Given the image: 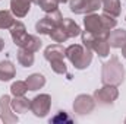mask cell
Here are the masks:
<instances>
[{"label":"cell","instance_id":"cell-1","mask_svg":"<svg viewBox=\"0 0 126 124\" xmlns=\"http://www.w3.org/2000/svg\"><path fill=\"white\" fill-rule=\"evenodd\" d=\"M117 25V21L116 18L107 15V13H103V15H98V13H88L84 19V26H85V31L97 35V37H109L110 31Z\"/></svg>","mask_w":126,"mask_h":124},{"label":"cell","instance_id":"cell-2","mask_svg":"<svg viewBox=\"0 0 126 124\" xmlns=\"http://www.w3.org/2000/svg\"><path fill=\"white\" fill-rule=\"evenodd\" d=\"M125 80V67L117 59V56H113L109 62L103 63L101 67V82L103 85H113L119 86Z\"/></svg>","mask_w":126,"mask_h":124},{"label":"cell","instance_id":"cell-3","mask_svg":"<svg viewBox=\"0 0 126 124\" xmlns=\"http://www.w3.org/2000/svg\"><path fill=\"white\" fill-rule=\"evenodd\" d=\"M64 57L73 64L75 69L84 70L93 62V50L79 44H72L64 50Z\"/></svg>","mask_w":126,"mask_h":124},{"label":"cell","instance_id":"cell-4","mask_svg":"<svg viewBox=\"0 0 126 124\" xmlns=\"http://www.w3.org/2000/svg\"><path fill=\"white\" fill-rule=\"evenodd\" d=\"M63 21V16L60 13V10H54V12H50L47 13L43 19H40L37 24H35V31L38 34H43V35H50V32L54 31L57 26H60Z\"/></svg>","mask_w":126,"mask_h":124},{"label":"cell","instance_id":"cell-5","mask_svg":"<svg viewBox=\"0 0 126 124\" xmlns=\"http://www.w3.org/2000/svg\"><path fill=\"white\" fill-rule=\"evenodd\" d=\"M51 107V96L48 93H40L37 96H34L31 99V105H30V111L35 117L43 118L48 114Z\"/></svg>","mask_w":126,"mask_h":124},{"label":"cell","instance_id":"cell-6","mask_svg":"<svg viewBox=\"0 0 126 124\" xmlns=\"http://www.w3.org/2000/svg\"><path fill=\"white\" fill-rule=\"evenodd\" d=\"M69 7L75 15H88L101 7V0H69Z\"/></svg>","mask_w":126,"mask_h":124},{"label":"cell","instance_id":"cell-7","mask_svg":"<svg viewBox=\"0 0 126 124\" xmlns=\"http://www.w3.org/2000/svg\"><path fill=\"white\" fill-rule=\"evenodd\" d=\"M93 96H94L95 102H98L101 105H110L117 99L119 89H117V86H113V85H103V88L97 89Z\"/></svg>","mask_w":126,"mask_h":124},{"label":"cell","instance_id":"cell-8","mask_svg":"<svg viewBox=\"0 0 126 124\" xmlns=\"http://www.w3.org/2000/svg\"><path fill=\"white\" fill-rule=\"evenodd\" d=\"M95 104L97 102H95L94 96L85 95V93L78 95L75 98V101H73V111L76 114H79V115H87V114H90V112L94 111Z\"/></svg>","mask_w":126,"mask_h":124},{"label":"cell","instance_id":"cell-9","mask_svg":"<svg viewBox=\"0 0 126 124\" xmlns=\"http://www.w3.org/2000/svg\"><path fill=\"white\" fill-rule=\"evenodd\" d=\"M10 96L9 95H1L0 96V118L4 124H15L18 123V115L13 112L10 107Z\"/></svg>","mask_w":126,"mask_h":124},{"label":"cell","instance_id":"cell-10","mask_svg":"<svg viewBox=\"0 0 126 124\" xmlns=\"http://www.w3.org/2000/svg\"><path fill=\"white\" fill-rule=\"evenodd\" d=\"M19 48H24V50H28V51H31V53H37L40 48H41V45H43V41L38 38V37H35V35H30L28 32L25 34V37L16 44Z\"/></svg>","mask_w":126,"mask_h":124},{"label":"cell","instance_id":"cell-11","mask_svg":"<svg viewBox=\"0 0 126 124\" xmlns=\"http://www.w3.org/2000/svg\"><path fill=\"white\" fill-rule=\"evenodd\" d=\"M90 50L95 51L100 57H107L109 53H110V45H109V41H107V37H97L94 35V39L90 45Z\"/></svg>","mask_w":126,"mask_h":124},{"label":"cell","instance_id":"cell-12","mask_svg":"<svg viewBox=\"0 0 126 124\" xmlns=\"http://www.w3.org/2000/svg\"><path fill=\"white\" fill-rule=\"evenodd\" d=\"M32 0H10V12L16 18H25L31 9Z\"/></svg>","mask_w":126,"mask_h":124},{"label":"cell","instance_id":"cell-13","mask_svg":"<svg viewBox=\"0 0 126 124\" xmlns=\"http://www.w3.org/2000/svg\"><path fill=\"white\" fill-rule=\"evenodd\" d=\"M107 41L111 48H122V45L126 42V29H111L107 37Z\"/></svg>","mask_w":126,"mask_h":124},{"label":"cell","instance_id":"cell-14","mask_svg":"<svg viewBox=\"0 0 126 124\" xmlns=\"http://www.w3.org/2000/svg\"><path fill=\"white\" fill-rule=\"evenodd\" d=\"M64 50L66 48H63V45L60 44H51V45H48L46 50H44V59L47 60V62H53V60H59V59H64Z\"/></svg>","mask_w":126,"mask_h":124},{"label":"cell","instance_id":"cell-15","mask_svg":"<svg viewBox=\"0 0 126 124\" xmlns=\"http://www.w3.org/2000/svg\"><path fill=\"white\" fill-rule=\"evenodd\" d=\"M16 74V69L13 66V63L9 60H3L0 62V80L1 82H9L15 77Z\"/></svg>","mask_w":126,"mask_h":124},{"label":"cell","instance_id":"cell-16","mask_svg":"<svg viewBox=\"0 0 126 124\" xmlns=\"http://www.w3.org/2000/svg\"><path fill=\"white\" fill-rule=\"evenodd\" d=\"M30 105H31V99L25 98L24 95L22 96H15L10 101V107H12L13 112H18V114H25L30 110Z\"/></svg>","mask_w":126,"mask_h":124},{"label":"cell","instance_id":"cell-17","mask_svg":"<svg viewBox=\"0 0 126 124\" xmlns=\"http://www.w3.org/2000/svg\"><path fill=\"white\" fill-rule=\"evenodd\" d=\"M103 13H107L113 18H117L120 15V0H101Z\"/></svg>","mask_w":126,"mask_h":124},{"label":"cell","instance_id":"cell-18","mask_svg":"<svg viewBox=\"0 0 126 124\" xmlns=\"http://www.w3.org/2000/svg\"><path fill=\"white\" fill-rule=\"evenodd\" d=\"M60 26L63 28V31L67 34V37H69V38H75V37L81 35V32H82V31H81V28H79V25H78L75 21L69 19V18H63Z\"/></svg>","mask_w":126,"mask_h":124},{"label":"cell","instance_id":"cell-19","mask_svg":"<svg viewBox=\"0 0 126 124\" xmlns=\"http://www.w3.org/2000/svg\"><path fill=\"white\" fill-rule=\"evenodd\" d=\"M25 82H27L28 91H38L46 85V77L41 73H32L27 77Z\"/></svg>","mask_w":126,"mask_h":124},{"label":"cell","instance_id":"cell-20","mask_svg":"<svg viewBox=\"0 0 126 124\" xmlns=\"http://www.w3.org/2000/svg\"><path fill=\"white\" fill-rule=\"evenodd\" d=\"M25 34H27L25 25H24L22 22H19V21H15V24L10 26V37H12L13 42L18 44V42L25 37Z\"/></svg>","mask_w":126,"mask_h":124},{"label":"cell","instance_id":"cell-21","mask_svg":"<svg viewBox=\"0 0 126 124\" xmlns=\"http://www.w3.org/2000/svg\"><path fill=\"white\" fill-rule=\"evenodd\" d=\"M16 54H18V62H19L21 66H24V67H31L32 64H34V60H35L34 53L28 51V50H24V48H19V51H18Z\"/></svg>","mask_w":126,"mask_h":124},{"label":"cell","instance_id":"cell-22","mask_svg":"<svg viewBox=\"0 0 126 124\" xmlns=\"http://www.w3.org/2000/svg\"><path fill=\"white\" fill-rule=\"evenodd\" d=\"M13 24H15L13 13L9 10H0V29H10Z\"/></svg>","mask_w":126,"mask_h":124},{"label":"cell","instance_id":"cell-23","mask_svg":"<svg viewBox=\"0 0 126 124\" xmlns=\"http://www.w3.org/2000/svg\"><path fill=\"white\" fill-rule=\"evenodd\" d=\"M32 1L35 4H38L41 7V10L46 12V13H50V12L57 10V6H59V3L56 0H32Z\"/></svg>","mask_w":126,"mask_h":124},{"label":"cell","instance_id":"cell-24","mask_svg":"<svg viewBox=\"0 0 126 124\" xmlns=\"http://www.w3.org/2000/svg\"><path fill=\"white\" fill-rule=\"evenodd\" d=\"M28 91V86H27V82H22V80H16L12 83L10 86V93L13 96H22L25 95Z\"/></svg>","mask_w":126,"mask_h":124},{"label":"cell","instance_id":"cell-25","mask_svg":"<svg viewBox=\"0 0 126 124\" xmlns=\"http://www.w3.org/2000/svg\"><path fill=\"white\" fill-rule=\"evenodd\" d=\"M54 42H57V44H60V42H64V41H67L69 39V37H67V34L63 31L62 26H57L54 31L50 32V35H48Z\"/></svg>","mask_w":126,"mask_h":124},{"label":"cell","instance_id":"cell-26","mask_svg":"<svg viewBox=\"0 0 126 124\" xmlns=\"http://www.w3.org/2000/svg\"><path fill=\"white\" fill-rule=\"evenodd\" d=\"M50 67L54 73L57 74H67V67H66V63L63 59H59V60H53L50 62Z\"/></svg>","mask_w":126,"mask_h":124},{"label":"cell","instance_id":"cell-27","mask_svg":"<svg viewBox=\"0 0 126 124\" xmlns=\"http://www.w3.org/2000/svg\"><path fill=\"white\" fill-rule=\"evenodd\" d=\"M122 56H123V57L126 59V42L123 44V45H122Z\"/></svg>","mask_w":126,"mask_h":124},{"label":"cell","instance_id":"cell-28","mask_svg":"<svg viewBox=\"0 0 126 124\" xmlns=\"http://www.w3.org/2000/svg\"><path fill=\"white\" fill-rule=\"evenodd\" d=\"M3 48H4V39L0 38V51H3Z\"/></svg>","mask_w":126,"mask_h":124},{"label":"cell","instance_id":"cell-29","mask_svg":"<svg viewBox=\"0 0 126 124\" xmlns=\"http://www.w3.org/2000/svg\"><path fill=\"white\" fill-rule=\"evenodd\" d=\"M57 3H66V1H69V0H56Z\"/></svg>","mask_w":126,"mask_h":124},{"label":"cell","instance_id":"cell-30","mask_svg":"<svg viewBox=\"0 0 126 124\" xmlns=\"http://www.w3.org/2000/svg\"><path fill=\"white\" fill-rule=\"evenodd\" d=\"M125 121H126V120H125Z\"/></svg>","mask_w":126,"mask_h":124},{"label":"cell","instance_id":"cell-31","mask_svg":"<svg viewBox=\"0 0 126 124\" xmlns=\"http://www.w3.org/2000/svg\"><path fill=\"white\" fill-rule=\"evenodd\" d=\"M125 19H126V18H125Z\"/></svg>","mask_w":126,"mask_h":124}]
</instances>
